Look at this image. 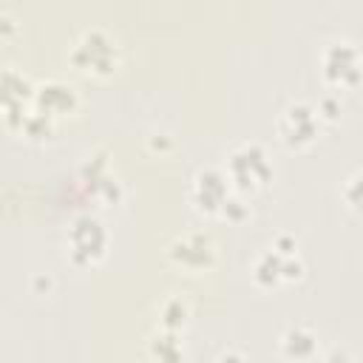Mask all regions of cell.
Returning <instances> with one entry per match:
<instances>
[{
  "label": "cell",
  "mask_w": 363,
  "mask_h": 363,
  "mask_svg": "<svg viewBox=\"0 0 363 363\" xmlns=\"http://www.w3.org/2000/svg\"><path fill=\"white\" fill-rule=\"evenodd\" d=\"M68 62L74 71H79L85 77L105 79L122 65V48L111 31L94 26L77 37V43L68 51Z\"/></svg>",
  "instance_id": "cell-1"
},
{
  "label": "cell",
  "mask_w": 363,
  "mask_h": 363,
  "mask_svg": "<svg viewBox=\"0 0 363 363\" xmlns=\"http://www.w3.org/2000/svg\"><path fill=\"white\" fill-rule=\"evenodd\" d=\"M224 173L230 179L233 193L250 196L272 182V162L258 142H241L227 153Z\"/></svg>",
  "instance_id": "cell-2"
},
{
  "label": "cell",
  "mask_w": 363,
  "mask_h": 363,
  "mask_svg": "<svg viewBox=\"0 0 363 363\" xmlns=\"http://www.w3.org/2000/svg\"><path fill=\"white\" fill-rule=\"evenodd\" d=\"M108 227L99 216L82 213L65 230V252L74 267H96L108 255Z\"/></svg>",
  "instance_id": "cell-3"
},
{
  "label": "cell",
  "mask_w": 363,
  "mask_h": 363,
  "mask_svg": "<svg viewBox=\"0 0 363 363\" xmlns=\"http://www.w3.org/2000/svg\"><path fill=\"white\" fill-rule=\"evenodd\" d=\"M320 74L326 85L349 91L363 79V54L352 40H329L320 51Z\"/></svg>",
  "instance_id": "cell-4"
},
{
  "label": "cell",
  "mask_w": 363,
  "mask_h": 363,
  "mask_svg": "<svg viewBox=\"0 0 363 363\" xmlns=\"http://www.w3.org/2000/svg\"><path fill=\"white\" fill-rule=\"evenodd\" d=\"M320 116H318V108L312 102H289L281 116H278V139L289 147V150H306L312 147L318 139H320Z\"/></svg>",
  "instance_id": "cell-5"
},
{
  "label": "cell",
  "mask_w": 363,
  "mask_h": 363,
  "mask_svg": "<svg viewBox=\"0 0 363 363\" xmlns=\"http://www.w3.org/2000/svg\"><path fill=\"white\" fill-rule=\"evenodd\" d=\"M233 187H230V179L224 173V167H199L196 176H193V184H190V204L199 216H207V218H218L221 216V207L224 201L230 199Z\"/></svg>",
  "instance_id": "cell-6"
},
{
  "label": "cell",
  "mask_w": 363,
  "mask_h": 363,
  "mask_svg": "<svg viewBox=\"0 0 363 363\" xmlns=\"http://www.w3.org/2000/svg\"><path fill=\"white\" fill-rule=\"evenodd\" d=\"M167 261L184 272H204L216 264V244L207 233H184L167 244Z\"/></svg>",
  "instance_id": "cell-7"
},
{
  "label": "cell",
  "mask_w": 363,
  "mask_h": 363,
  "mask_svg": "<svg viewBox=\"0 0 363 363\" xmlns=\"http://www.w3.org/2000/svg\"><path fill=\"white\" fill-rule=\"evenodd\" d=\"M252 281L261 289H275L281 284H295L303 278V261L295 258H284L278 255L272 247H267L255 261H252Z\"/></svg>",
  "instance_id": "cell-8"
},
{
  "label": "cell",
  "mask_w": 363,
  "mask_h": 363,
  "mask_svg": "<svg viewBox=\"0 0 363 363\" xmlns=\"http://www.w3.org/2000/svg\"><path fill=\"white\" fill-rule=\"evenodd\" d=\"M79 179L82 184L88 187V193L105 204H119L122 201V184L116 182V176L111 173V164H108V156L99 150L94 156H88L82 164H79Z\"/></svg>",
  "instance_id": "cell-9"
},
{
  "label": "cell",
  "mask_w": 363,
  "mask_h": 363,
  "mask_svg": "<svg viewBox=\"0 0 363 363\" xmlns=\"http://www.w3.org/2000/svg\"><path fill=\"white\" fill-rule=\"evenodd\" d=\"M34 108L60 119V116H71L77 113L79 108V96L77 91L62 82V79H45V82H37V94H34Z\"/></svg>",
  "instance_id": "cell-10"
},
{
  "label": "cell",
  "mask_w": 363,
  "mask_h": 363,
  "mask_svg": "<svg viewBox=\"0 0 363 363\" xmlns=\"http://www.w3.org/2000/svg\"><path fill=\"white\" fill-rule=\"evenodd\" d=\"M278 352L289 363H312L318 357V335L303 323H292L281 332Z\"/></svg>",
  "instance_id": "cell-11"
},
{
  "label": "cell",
  "mask_w": 363,
  "mask_h": 363,
  "mask_svg": "<svg viewBox=\"0 0 363 363\" xmlns=\"http://www.w3.org/2000/svg\"><path fill=\"white\" fill-rule=\"evenodd\" d=\"M147 352L156 363H184V349H182V340L176 337V332H156L147 343Z\"/></svg>",
  "instance_id": "cell-12"
},
{
  "label": "cell",
  "mask_w": 363,
  "mask_h": 363,
  "mask_svg": "<svg viewBox=\"0 0 363 363\" xmlns=\"http://www.w3.org/2000/svg\"><path fill=\"white\" fill-rule=\"evenodd\" d=\"M54 133H57V119L37 108L28 111V116L23 119V128H20V136H26L28 142H48Z\"/></svg>",
  "instance_id": "cell-13"
},
{
  "label": "cell",
  "mask_w": 363,
  "mask_h": 363,
  "mask_svg": "<svg viewBox=\"0 0 363 363\" xmlns=\"http://www.w3.org/2000/svg\"><path fill=\"white\" fill-rule=\"evenodd\" d=\"M159 318H162V329L179 332V329L187 323L190 309H187V303H184L182 298H167V301L162 303V309H159Z\"/></svg>",
  "instance_id": "cell-14"
},
{
  "label": "cell",
  "mask_w": 363,
  "mask_h": 363,
  "mask_svg": "<svg viewBox=\"0 0 363 363\" xmlns=\"http://www.w3.org/2000/svg\"><path fill=\"white\" fill-rule=\"evenodd\" d=\"M340 199H343V204H346L354 216H363V167L354 170V173L343 182V187H340Z\"/></svg>",
  "instance_id": "cell-15"
},
{
  "label": "cell",
  "mask_w": 363,
  "mask_h": 363,
  "mask_svg": "<svg viewBox=\"0 0 363 363\" xmlns=\"http://www.w3.org/2000/svg\"><path fill=\"white\" fill-rule=\"evenodd\" d=\"M247 216H250V204H247V196L230 193V199L224 201V207H221V216H218V218H224V221H230V224H241Z\"/></svg>",
  "instance_id": "cell-16"
},
{
  "label": "cell",
  "mask_w": 363,
  "mask_h": 363,
  "mask_svg": "<svg viewBox=\"0 0 363 363\" xmlns=\"http://www.w3.org/2000/svg\"><path fill=\"white\" fill-rule=\"evenodd\" d=\"M315 108H318L320 122H335V119L340 116V111H343V108H340V99H335V96H323Z\"/></svg>",
  "instance_id": "cell-17"
},
{
  "label": "cell",
  "mask_w": 363,
  "mask_h": 363,
  "mask_svg": "<svg viewBox=\"0 0 363 363\" xmlns=\"http://www.w3.org/2000/svg\"><path fill=\"white\" fill-rule=\"evenodd\" d=\"M269 247H272L278 255H284V258H295V255H298V241H295L292 235H275Z\"/></svg>",
  "instance_id": "cell-18"
},
{
  "label": "cell",
  "mask_w": 363,
  "mask_h": 363,
  "mask_svg": "<svg viewBox=\"0 0 363 363\" xmlns=\"http://www.w3.org/2000/svg\"><path fill=\"white\" fill-rule=\"evenodd\" d=\"M323 363H357V360L352 357V352H349V349H343V346H332V349L326 352Z\"/></svg>",
  "instance_id": "cell-19"
},
{
  "label": "cell",
  "mask_w": 363,
  "mask_h": 363,
  "mask_svg": "<svg viewBox=\"0 0 363 363\" xmlns=\"http://www.w3.org/2000/svg\"><path fill=\"white\" fill-rule=\"evenodd\" d=\"M216 363H250L238 349H224L218 357H216Z\"/></svg>",
  "instance_id": "cell-20"
},
{
  "label": "cell",
  "mask_w": 363,
  "mask_h": 363,
  "mask_svg": "<svg viewBox=\"0 0 363 363\" xmlns=\"http://www.w3.org/2000/svg\"><path fill=\"white\" fill-rule=\"evenodd\" d=\"M11 31H14V20H11L6 11H0V34H3V37H9Z\"/></svg>",
  "instance_id": "cell-21"
}]
</instances>
